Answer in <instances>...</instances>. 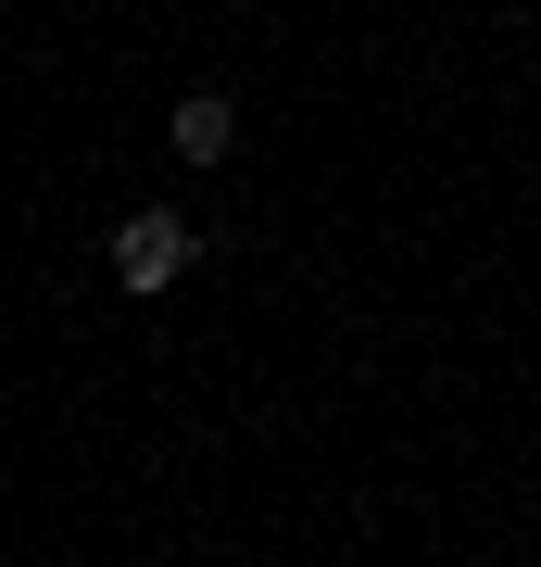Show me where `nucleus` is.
<instances>
[{
  "mask_svg": "<svg viewBox=\"0 0 541 567\" xmlns=\"http://www.w3.org/2000/svg\"><path fill=\"white\" fill-rule=\"evenodd\" d=\"M189 252H201V227H189L177 203H139V215L114 227V278L139 290V303H152V290H177V278H189Z\"/></svg>",
  "mask_w": 541,
  "mask_h": 567,
  "instance_id": "obj_1",
  "label": "nucleus"
},
{
  "mask_svg": "<svg viewBox=\"0 0 541 567\" xmlns=\"http://www.w3.org/2000/svg\"><path fill=\"white\" fill-rule=\"evenodd\" d=\"M240 152V102H227V89H189L177 102V164H227Z\"/></svg>",
  "mask_w": 541,
  "mask_h": 567,
  "instance_id": "obj_2",
  "label": "nucleus"
}]
</instances>
